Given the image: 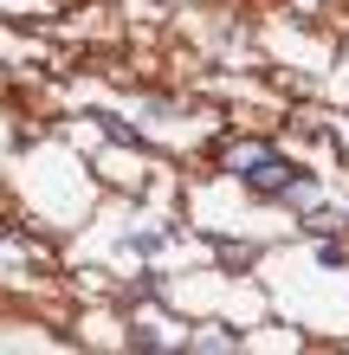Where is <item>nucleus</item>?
Returning a JSON list of instances; mask_svg holds the SVG:
<instances>
[{"label": "nucleus", "mask_w": 349, "mask_h": 355, "mask_svg": "<svg viewBox=\"0 0 349 355\" xmlns=\"http://www.w3.org/2000/svg\"><path fill=\"white\" fill-rule=\"evenodd\" d=\"M220 162H227V175H239L259 200H311V175H304L298 162L272 155L265 142H239V149H227Z\"/></svg>", "instance_id": "nucleus-1"}, {"label": "nucleus", "mask_w": 349, "mask_h": 355, "mask_svg": "<svg viewBox=\"0 0 349 355\" xmlns=\"http://www.w3.org/2000/svg\"><path fill=\"white\" fill-rule=\"evenodd\" d=\"M343 226H349V214H337V207H317V214L304 220V233H311V239H337Z\"/></svg>", "instance_id": "nucleus-2"}, {"label": "nucleus", "mask_w": 349, "mask_h": 355, "mask_svg": "<svg viewBox=\"0 0 349 355\" xmlns=\"http://www.w3.org/2000/svg\"><path fill=\"white\" fill-rule=\"evenodd\" d=\"M220 259H227V265H253V245H227V239H220Z\"/></svg>", "instance_id": "nucleus-3"}, {"label": "nucleus", "mask_w": 349, "mask_h": 355, "mask_svg": "<svg viewBox=\"0 0 349 355\" xmlns=\"http://www.w3.org/2000/svg\"><path fill=\"white\" fill-rule=\"evenodd\" d=\"M317 265H323V271L343 265V245H337V239H323V245H317Z\"/></svg>", "instance_id": "nucleus-4"}]
</instances>
